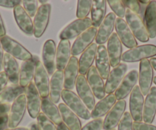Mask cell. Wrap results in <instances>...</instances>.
I'll return each mask as SVG.
<instances>
[{"label":"cell","instance_id":"obj_19","mask_svg":"<svg viewBox=\"0 0 156 130\" xmlns=\"http://www.w3.org/2000/svg\"><path fill=\"white\" fill-rule=\"evenodd\" d=\"M39 61L40 59L38 57L33 55L32 59L30 61H23L21 64L19 83L24 89H26L30 83H32V80H34L36 64Z\"/></svg>","mask_w":156,"mask_h":130},{"label":"cell","instance_id":"obj_51","mask_svg":"<svg viewBox=\"0 0 156 130\" xmlns=\"http://www.w3.org/2000/svg\"><path fill=\"white\" fill-rule=\"evenodd\" d=\"M29 130H40L37 122H32L29 125Z\"/></svg>","mask_w":156,"mask_h":130},{"label":"cell","instance_id":"obj_29","mask_svg":"<svg viewBox=\"0 0 156 130\" xmlns=\"http://www.w3.org/2000/svg\"><path fill=\"white\" fill-rule=\"evenodd\" d=\"M64 90V72L56 71L50 80L49 98L54 104H58Z\"/></svg>","mask_w":156,"mask_h":130},{"label":"cell","instance_id":"obj_3","mask_svg":"<svg viewBox=\"0 0 156 130\" xmlns=\"http://www.w3.org/2000/svg\"><path fill=\"white\" fill-rule=\"evenodd\" d=\"M0 42L2 46V48L6 53L15 58L16 59L21 60L23 61H30L32 59V56L31 52L28 51L23 45L12 38L8 35L0 38Z\"/></svg>","mask_w":156,"mask_h":130},{"label":"cell","instance_id":"obj_45","mask_svg":"<svg viewBox=\"0 0 156 130\" xmlns=\"http://www.w3.org/2000/svg\"><path fill=\"white\" fill-rule=\"evenodd\" d=\"M22 1H12V0H2L0 1V6L5 7V8H9L11 9L15 7H16L17 5H20V3H22Z\"/></svg>","mask_w":156,"mask_h":130},{"label":"cell","instance_id":"obj_54","mask_svg":"<svg viewBox=\"0 0 156 130\" xmlns=\"http://www.w3.org/2000/svg\"><path fill=\"white\" fill-rule=\"evenodd\" d=\"M5 130H29V128H25V127H16L13 128H6Z\"/></svg>","mask_w":156,"mask_h":130},{"label":"cell","instance_id":"obj_32","mask_svg":"<svg viewBox=\"0 0 156 130\" xmlns=\"http://www.w3.org/2000/svg\"><path fill=\"white\" fill-rule=\"evenodd\" d=\"M143 21L149 38L156 37V1H150L144 12Z\"/></svg>","mask_w":156,"mask_h":130},{"label":"cell","instance_id":"obj_9","mask_svg":"<svg viewBox=\"0 0 156 130\" xmlns=\"http://www.w3.org/2000/svg\"><path fill=\"white\" fill-rule=\"evenodd\" d=\"M98 28L96 27H90L76 38L71 47V54L76 57L81 54L88 47L93 44L96 39Z\"/></svg>","mask_w":156,"mask_h":130},{"label":"cell","instance_id":"obj_34","mask_svg":"<svg viewBox=\"0 0 156 130\" xmlns=\"http://www.w3.org/2000/svg\"><path fill=\"white\" fill-rule=\"evenodd\" d=\"M41 110L55 125H58L63 122L59 108L51 100L49 97L41 98Z\"/></svg>","mask_w":156,"mask_h":130},{"label":"cell","instance_id":"obj_56","mask_svg":"<svg viewBox=\"0 0 156 130\" xmlns=\"http://www.w3.org/2000/svg\"><path fill=\"white\" fill-rule=\"evenodd\" d=\"M153 82H154V84L156 85V76H155V77H154V79H153Z\"/></svg>","mask_w":156,"mask_h":130},{"label":"cell","instance_id":"obj_15","mask_svg":"<svg viewBox=\"0 0 156 130\" xmlns=\"http://www.w3.org/2000/svg\"><path fill=\"white\" fill-rule=\"evenodd\" d=\"M76 89L79 97L81 100L84 103L85 105L88 108V110H93L96 105L95 96L87 80V77L85 76H78L76 83Z\"/></svg>","mask_w":156,"mask_h":130},{"label":"cell","instance_id":"obj_46","mask_svg":"<svg viewBox=\"0 0 156 130\" xmlns=\"http://www.w3.org/2000/svg\"><path fill=\"white\" fill-rule=\"evenodd\" d=\"M9 78L5 72H0V93L7 87Z\"/></svg>","mask_w":156,"mask_h":130},{"label":"cell","instance_id":"obj_35","mask_svg":"<svg viewBox=\"0 0 156 130\" xmlns=\"http://www.w3.org/2000/svg\"><path fill=\"white\" fill-rule=\"evenodd\" d=\"M106 0H94L91 8V21L93 26L98 28L106 17Z\"/></svg>","mask_w":156,"mask_h":130},{"label":"cell","instance_id":"obj_42","mask_svg":"<svg viewBox=\"0 0 156 130\" xmlns=\"http://www.w3.org/2000/svg\"><path fill=\"white\" fill-rule=\"evenodd\" d=\"M23 8L30 17L35 16L36 12L38 9V1L36 0H28V1H22Z\"/></svg>","mask_w":156,"mask_h":130},{"label":"cell","instance_id":"obj_16","mask_svg":"<svg viewBox=\"0 0 156 130\" xmlns=\"http://www.w3.org/2000/svg\"><path fill=\"white\" fill-rule=\"evenodd\" d=\"M115 29L116 35L120 39L122 44H123L126 47L131 49L138 45L136 38H135L128 24L123 19L116 18L115 22Z\"/></svg>","mask_w":156,"mask_h":130},{"label":"cell","instance_id":"obj_37","mask_svg":"<svg viewBox=\"0 0 156 130\" xmlns=\"http://www.w3.org/2000/svg\"><path fill=\"white\" fill-rule=\"evenodd\" d=\"M93 1L91 0H80L77 2L76 17L78 19H85L90 12Z\"/></svg>","mask_w":156,"mask_h":130},{"label":"cell","instance_id":"obj_1","mask_svg":"<svg viewBox=\"0 0 156 130\" xmlns=\"http://www.w3.org/2000/svg\"><path fill=\"white\" fill-rule=\"evenodd\" d=\"M61 98L64 104L70 109L78 117L88 120L91 118V113L84 103L81 100L79 96L72 90L64 89L62 91Z\"/></svg>","mask_w":156,"mask_h":130},{"label":"cell","instance_id":"obj_10","mask_svg":"<svg viewBox=\"0 0 156 130\" xmlns=\"http://www.w3.org/2000/svg\"><path fill=\"white\" fill-rule=\"evenodd\" d=\"M154 72L150 61L148 59L142 60L139 64V88L142 91L143 96H147L151 88Z\"/></svg>","mask_w":156,"mask_h":130},{"label":"cell","instance_id":"obj_20","mask_svg":"<svg viewBox=\"0 0 156 130\" xmlns=\"http://www.w3.org/2000/svg\"><path fill=\"white\" fill-rule=\"evenodd\" d=\"M115 19L116 17L113 12H109L107 16H106L104 20L98 28L96 37V44L100 45L107 42L112 35V31L115 28Z\"/></svg>","mask_w":156,"mask_h":130},{"label":"cell","instance_id":"obj_41","mask_svg":"<svg viewBox=\"0 0 156 130\" xmlns=\"http://www.w3.org/2000/svg\"><path fill=\"white\" fill-rule=\"evenodd\" d=\"M118 130H133V119L129 112H126L118 125Z\"/></svg>","mask_w":156,"mask_h":130},{"label":"cell","instance_id":"obj_52","mask_svg":"<svg viewBox=\"0 0 156 130\" xmlns=\"http://www.w3.org/2000/svg\"><path fill=\"white\" fill-rule=\"evenodd\" d=\"M57 130H70V129H69L68 127H67L64 122H62V123H61L60 125H57Z\"/></svg>","mask_w":156,"mask_h":130},{"label":"cell","instance_id":"obj_26","mask_svg":"<svg viewBox=\"0 0 156 130\" xmlns=\"http://www.w3.org/2000/svg\"><path fill=\"white\" fill-rule=\"evenodd\" d=\"M71 55V47L69 40H61L57 47L56 68L57 71L64 72Z\"/></svg>","mask_w":156,"mask_h":130},{"label":"cell","instance_id":"obj_17","mask_svg":"<svg viewBox=\"0 0 156 130\" xmlns=\"http://www.w3.org/2000/svg\"><path fill=\"white\" fill-rule=\"evenodd\" d=\"M57 47L55 41L49 39L45 41L42 48V64L49 75L52 76L56 71Z\"/></svg>","mask_w":156,"mask_h":130},{"label":"cell","instance_id":"obj_4","mask_svg":"<svg viewBox=\"0 0 156 130\" xmlns=\"http://www.w3.org/2000/svg\"><path fill=\"white\" fill-rule=\"evenodd\" d=\"M154 56H156V46L154 44H145L136 46L122 53L121 61L127 63L138 62L152 58Z\"/></svg>","mask_w":156,"mask_h":130},{"label":"cell","instance_id":"obj_14","mask_svg":"<svg viewBox=\"0 0 156 130\" xmlns=\"http://www.w3.org/2000/svg\"><path fill=\"white\" fill-rule=\"evenodd\" d=\"M127 69L128 67L125 63H120L118 66L110 71L109 77L106 79V82L105 83L106 93L112 94L115 92L125 77Z\"/></svg>","mask_w":156,"mask_h":130},{"label":"cell","instance_id":"obj_50","mask_svg":"<svg viewBox=\"0 0 156 130\" xmlns=\"http://www.w3.org/2000/svg\"><path fill=\"white\" fill-rule=\"evenodd\" d=\"M3 48L0 42V71H2V68H3V58H4V53Z\"/></svg>","mask_w":156,"mask_h":130},{"label":"cell","instance_id":"obj_48","mask_svg":"<svg viewBox=\"0 0 156 130\" xmlns=\"http://www.w3.org/2000/svg\"><path fill=\"white\" fill-rule=\"evenodd\" d=\"M11 109V106L9 104H0V116L4 114H8Z\"/></svg>","mask_w":156,"mask_h":130},{"label":"cell","instance_id":"obj_24","mask_svg":"<svg viewBox=\"0 0 156 130\" xmlns=\"http://www.w3.org/2000/svg\"><path fill=\"white\" fill-rule=\"evenodd\" d=\"M13 12L16 22L19 28L27 35L30 36L34 35V24L31 18L25 12L23 6L21 5H17L14 8Z\"/></svg>","mask_w":156,"mask_h":130},{"label":"cell","instance_id":"obj_21","mask_svg":"<svg viewBox=\"0 0 156 130\" xmlns=\"http://www.w3.org/2000/svg\"><path fill=\"white\" fill-rule=\"evenodd\" d=\"M87 80L97 99L102 100L106 97L105 83L96 67L92 66L87 74Z\"/></svg>","mask_w":156,"mask_h":130},{"label":"cell","instance_id":"obj_47","mask_svg":"<svg viewBox=\"0 0 156 130\" xmlns=\"http://www.w3.org/2000/svg\"><path fill=\"white\" fill-rule=\"evenodd\" d=\"M9 124V114L0 116V130L6 129Z\"/></svg>","mask_w":156,"mask_h":130},{"label":"cell","instance_id":"obj_12","mask_svg":"<svg viewBox=\"0 0 156 130\" xmlns=\"http://www.w3.org/2000/svg\"><path fill=\"white\" fill-rule=\"evenodd\" d=\"M144 96L139 86H136L130 94L129 110L132 118L135 122H142L143 120Z\"/></svg>","mask_w":156,"mask_h":130},{"label":"cell","instance_id":"obj_28","mask_svg":"<svg viewBox=\"0 0 156 130\" xmlns=\"http://www.w3.org/2000/svg\"><path fill=\"white\" fill-rule=\"evenodd\" d=\"M97 47H98L97 44L96 43H93L90 47L86 49V51L82 53L80 59L78 61L79 73L81 75H86L91 67L93 66V64L96 60V56H97Z\"/></svg>","mask_w":156,"mask_h":130},{"label":"cell","instance_id":"obj_31","mask_svg":"<svg viewBox=\"0 0 156 130\" xmlns=\"http://www.w3.org/2000/svg\"><path fill=\"white\" fill-rule=\"evenodd\" d=\"M156 115V86H152L146 96L143 109V121L151 124Z\"/></svg>","mask_w":156,"mask_h":130},{"label":"cell","instance_id":"obj_57","mask_svg":"<svg viewBox=\"0 0 156 130\" xmlns=\"http://www.w3.org/2000/svg\"><path fill=\"white\" fill-rule=\"evenodd\" d=\"M112 130H115V129H112Z\"/></svg>","mask_w":156,"mask_h":130},{"label":"cell","instance_id":"obj_27","mask_svg":"<svg viewBox=\"0 0 156 130\" xmlns=\"http://www.w3.org/2000/svg\"><path fill=\"white\" fill-rule=\"evenodd\" d=\"M116 102L117 100L115 94H108L96 104L91 112V118L94 119H100L103 116L107 115Z\"/></svg>","mask_w":156,"mask_h":130},{"label":"cell","instance_id":"obj_43","mask_svg":"<svg viewBox=\"0 0 156 130\" xmlns=\"http://www.w3.org/2000/svg\"><path fill=\"white\" fill-rule=\"evenodd\" d=\"M103 120L100 119H93L92 121L87 123L81 130H101L103 128Z\"/></svg>","mask_w":156,"mask_h":130},{"label":"cell","instance_id":"obj_44","mask_svg":"<svg viewBox=\"0 0 156 130\" xmlns=\"http://www.w3.org/2000/svg\"><path fill=\"white\" fill-rule=\"evenodd\" d=\"M133 130H156V126L142 122H133Z\"/></svg>","mask_w":156,"mask_h":130},{"label":"cell","instance_id":"obj_5","mask_svg":"<svg viewBox=\"0 0 156 130\" xmlns=\"http://www.w3.org/2000/svg\"><path fill=\"white\" fill-rule=\"evenodd\" d=\"M93 26L92 21L90 18L77 19L66 26L59 35L61 40H70L77 38L86 30Z\"/></svg>","mask_w":156,"mask_h":130},{"label":"cell","instance_id":"obj_22","mask_svg":"<svg viewBox=\"0 0 156 130\" xmlns=\"http://www.w3.org/2000/svg\"><path fill=\"white\" fill-rule=\"evenodd\" d=\"M107 50L110 65L115 68L120 64L122 55V44L116 33H112L107 41Z\"/></svg>","mask_w":156,"mask_h":130},{"label":"cell","instance_id":"obj_6","mask_svg":"<svg viewBox=\"0 0 156 130\" xmlns=\"http://www.w3.org/2000/svg\"><path fill=\"white\" fill-rule=\"evenodd\" d=\"M51 13V4L48 3L45 5H41L38 8L33 21L34 35L35 38H41L45 32L50 22Z\"/></svg>","mask_w":156,"mask_h":130},{"label":"cell","instance_id":"obj_55","mask_svg":"<svg viewBox=\"0 0 156 130\" xmlns=\"http://www.w3.org/2000/svg\"><path fill=\"white\" fill-rule=\"evenodd\" d=\"M39 3H41V5H45V4H48V1H43V0H40V1H38Z\"/></svg>","mask_w":156,"mask_h":130},{"label":"cell","instance_id":"obj_2","mask_svg":"<svg viewBox=\"0 0 156 130\" xmlns=\"http://www.w3.org/2000/svg\"><path fill=\"white\" fill-rule=\"evenodd\" d=\"M126 22L128 24L135 38L141 42H147L149 40L148 31L144 23L143 19L134 12L126 9Z\"/></svg>","mask_w":156,"mask_h":130},{"label":"cell","instance_id":"obj_11","mask_svg":"<svg viewBox=\"0 0 156 130\" xmlns=\"http://www.w3.org/2000/svg\"><path fill=\"white\" fill-rule=\"evenodd\" d=\"M126 102L125 100L117 101L110 111L107 113L103 123V130L115 129L120 122L124 113H126Z\"/></svg>","mask_w":156,"mask_h":130},{"label":"cell","instance_id":"obj_53","mask_svg":"<svg viewBox=\"0 0 156 130\" xmlns=\"http://www.w3.org/2000/svg\"><path fill=\"white\" fill-rule=\"evenodd\" d=\"M150 64H151V67H152L153 69H154V71H156V58H152L149 60Z\"/></svg>","mask_w":156,"mask_h":130},{"label":"cell","instance_id":"obj_30","mask_svg":"<svg viewBox=\"0 0 156 130\" xmlns=\"http://www.w3.org/2000/svg\"><path fill=\"white\" fill-rule=\"evenodd\" d=\"M3 69L9 78V81L12 84H18L19 80V68L17 60L9 54H4Z\"/></svg>","mask_w":156,"mask_h":130},{"label":"cell","instance_id":"obj_39","mask_svg":"<svg viewBox=\"0 0 156 130\" xmlns=\"http://www.w3.org/2000/svg\"><path fill=\"white\" fill-rule=\"evenodd\" d=\"M37 123L40 130H57L55 124L43 113H40L37 117Z\"/></svg>","mask_w":156,"mask_h":130},{"label":"cell","instance_id":"obj_40","mask_svg":"<svg viewBox=\"0 0 156 130\" xmlns=\"http://www.w3.org/2000/svg\"><path fill=\"white\" fill-rule=\"evenodd\" d=\"M122 2H123L126 8L134 12L135 13L140 16L142 18L143 17L145 10H143V9L142 7V5H142L139 2V1H136V0H133H133H127L126 1V0H123Z\"/></svg>","mask_w":156,"mask_h":130},{"label":"cell","instance_id":"obj_13","mask_svg":"<svg viewBox=\"0 0 156 130\" xmlns=\"http://www.w3.org/2000/svg\"><path fill=\"white\" fill-rule=\"evenodd\" d=\"M27 110L30 116L35 119L40 114L41 109V97L34 83H31L25 89Z\"/></svg>","mask_w":156,"mask_h":130},{"label":"cell","instance_id":"obj_7","mask_svg":"<svg viewBox=\"0 0 156 130\" xmlns=\"http://www.w3.org/2000/svg\"><path fill=\"white\" fill-rule=\"evenodd\" d=\"M34 83L41 98L49 97V92H50L49 74L43 64L40 61H37L36 64Z\"/></svg>","mask_w":156,"mask_h":130},{"label":"cell","instance_id":"obj_23","mask_svg":"<svg viewBox=\"0 0 156 130\" xmlns=\"http://www.w3.org/2000/svg\"><path fill=\"white\" fill-rule=\"evenodd\" d=\"M79 73L78 59L72 56L64 71V87L66 90H71L76 86V80Z\"/></svg>","mask_w":156,"mask_h":130},{"label":"cell","instance_id":"obj_49","mask_svg":"<svg viewBox=\"0 0 156 130\" xmlns=\"http://www.w3.org/2000/svg\"><path fill=\"white\" fill-rule=\"evenodd\" d=\"M6 34V31H5V25L3 23V20L2 19V16L0 15V38L5 36Z\"/></svg>","mask_w":156,"mask_h":130},{"label":"cell","instance_id":"obj_36","mask_svg":"<svg viewBox=\"0 0 156 130\" xmlns=\"http://www.w3.org/2000/svg\"><path fill=\"white\" fill-rule=\"evenodd\" d=\"M25 93V89L18 84L9 86L0 93V104H9L13 103L22 94Z\"/></svg>","mask_w":156,"mask_h":130},{"label":"cell","instance_id":"obj_25","mask_svg":"<svg viewBox=\"0 0 156 130\" xmlns=\"http://www.w3.org/2000/svg\"><path fill=\"white\" fill-rule=\"evenodd\" d=\"M110 61L106 47L100 44L97 47L96 56V68L103 79H107L110 73Z\"/></svg>","mask_w":156,"mask_h":130},{"label":"cell","instance_id":"obj_18","mask_svg":"<svg viewBox=\"0 0 156 130\" xmlns=\"http://www.w3.org/2000/svg\"><path fill=\"white\" fill-rule=\"evenodd\" d=\"M138 80H139V72L136 70H132L131 71H129L125 76L119 86L117 88L114 93L117 100H123L125 98H126L127 96L131 94L132 91L136 86Z\"/></svg>","mask_w":156,"mask_h":130},{"label":"cell","instance_id":"obj_38","mask_svg":"<svg viewBox=\"0 0 156 130\" xmlns=\"http://www.w3.org/2000/svg\"><path fill=\"white\" fill-rule=\"evenodd\" d=\"M107 3L110 6L111 9L113 11L114 14L118 16V18L123 19L125 17L126 8L124 5L122 1L121 0H109L107 1Z\"/></svg>","mask_w":156,"mask_h":130},{"label":"cell","instance_id":"obj_33","mask_svg":"<svg viewBox=\"0 0 156 130\" xmlns=\"http://www.w3.org/2000/svg\"><path fill=\"white\" fill-rule=\"evenodd\" d=\"M63 122L68 127L70 130H81L82 125L80 119L64 104H60L58 106Z\"/></svg>","mask_w":156,"mask_h":130},{"label":"cell","instance_id":"obj_8","mask_svg":"<svg viewBox=\"0 0 156 130\" xmlns=\"http://www.w3.org/2000/svg\"><path fill=\"white\" fill-rule=\"evenodd\" d=\"M27 110V103L25 94H22L12 103L9 114V128H16L21 123Z\"/></svg>","mask_w":156,"mask_h":130}]
</instances>
